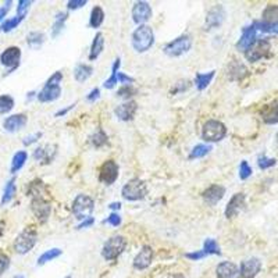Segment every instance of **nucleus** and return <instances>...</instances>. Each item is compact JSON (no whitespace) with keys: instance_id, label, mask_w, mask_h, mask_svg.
<instances>
[{"instance_id":"1","label":"nucleus","mask_w":278,"mask_h":278,"mask_svg":"<svg viewBox=\"0 0 278 278\" xmlns=\"http://www.w3.org/2000/svg\"><path fill=\"white\" fill-rule=\"evenodd\" d=\"M131 45L138 53H145L155 45V32L149 25H139L132 32Z\"/></svg>"},{"instance_id":"2","label":"nucleus","mask_w":278,"mask_h":278,"mask_svg":"<svg viewBox=\"0 0 278 278\" xmlns=\"http://www.w3.org/2000/svg\"><path fill=\"white\" fill-rule=\"evenodd\" d=\"M121 195H123L124 199L128 202L142 201L146 198L147 185L140 178H132L123 186Z\"/></svg>"},{"instance_id":"3","label":"nucleus","mask_w":278,"mask_h":278,"mask_svg":"<svg viewBox=\"0 0 278 278\" xmlns=\"http://www.w3.org/2000/svg\"><path fill=\"white\" fill-rule=\"evenodd\" d=\"M227 135V127L218 120H208L202 128V139L208 143L223 140Z\"/></svg>"},{"instance_id":"4","label":"nucleus","mask_w":278,"mask_h":278,"mask_svg":"<svg viewBox=\"0 0 278 278\" xmlns=\"http://www.w3.org/2000/svg\"><path fill=\"white\" fill-rule=\"evenodd\" d=\"M127 246V238L123 235H113L110 237L102 247V256L104 260L111 262L116 260L118 256L123 253Z\"/></svg>"},{"instance_id":"5","label":"nucleus","mask_w":278,"mask_h":278,"mask_svg":"<svg viewBox=\"0 0 278 278\" xmlns=\"http://www.w3.org/2000/svg\"><path fill=\"white\" fill-rule=\"evenodd\" d=\"M38 241V234L34 227H27L24 231H21L17 235L16 241H14V250L18 255H25L30 250L34 249Z\"/></svg>"},{"instance_id":"6","label":"nucleus","mask_w":278,"mask_h":278,"mask_svg":"<svg viewBox=\"0 0 278 278\" xmlns=\"http://www.w3.org/2000/svg\"><path fill=\"white\" fill-rule=\"evenodd\" d=\"M93 208H95V202L91 196L88 195H84V193H79L77 198L72 202V206H71V210H72V214L74 217L82 221L88 217H91L92 214Z\"/></svg>"},{"instance_id":"7","label":"nucleus","mask_w":278,"mask_h":278,"mask_svg":"<svg viewBox=\"0 0 278 278\" xmlns=\"http://www.w3.org/2000/svg\"><path fill=\"white\" fill-rule=\"evenodd\" d=\"M191 47H192V36L188 35V34H184V35L178 36L174 40L169 42L164 46L163 52L167 56H170V57H179L182 54L188 53L191 50Z\"/></svg>"},{"instance_id":"8","label":"nucleus","mask_w":278,"mask_h":278,"mask_svg":"<svg viewBox=\"0 0 278 278\" xmlns=\"http://www.w3.org/2000/svg\"><path fill=\"white\" fill-rule=\"evenodd\" d=\"M271 43L267 39H259L256 40L252 46L245 50V57L247 62L256 63L262 60L264 57H267L270 54Z\"/></svg>"},{"instance_id":"9","label":"nucleus","mask_w":278,"mask_h":278,"mask_svg":"<svg viewBox=\"0 0 278 278\" xmlns=\"http://www.w3.org/2000/svg\"><path fill=\"white\" fill-rule=\"evenodd\" d=\"M118 175H120V167L117 162L110 159L102 164L101 170H99V181L104 185H113L118 179Z\"/></svg>"},{"instance_id":"10","label":"nucleus","mask_w":278,"mask_h":278,"mask_svg":"<svg viewBox=\"0 0 278 278\" xmlns=\"http://www.w3.org/2000/svg\"><path fill=\"white\" fill-rule=\"evenodd\" d=\"M31 210L39 223L43 224L52 214V203L46 201L45 198H36V199H32Z\"/></svg>"},{"instance_id":"11","label":"nucleus","mask_w":278,"mask_h":278,"mask_svg":"<svg viewBox=\"0 0 278 278\" xmlns=\"http://www.w3.org/2000/svg\"><path fill=\"white\" fill-rule=\"evenodd\" d=\"M225 20V10L221 4H216L210 8L206 14V20H205V30L206 31H211L218 28L221 24L224 23Z\"/></svg>"},{"instance_id":"12","label":"nucleus","mask_w":278,"mask_h":278,"mask_svg":"<svg viewBox=\"0 0 278 278\" xmlns=\"http://www.w3.org/2000/svg\"><path fill=\"white\" fill-rule=\"evenodd\" d=\"M21 60V49L17 46L7 47L3 53L0 54V63L1 66L7 67V74H10L13 70H16L20 66Z\"/></svg>"},{"instance_id":"13","label":"nucleus","mask_w":278,"mask_h":278,"mask_svg":"<svg viewBox=\"0 0 278 278\" xmlns=\"http://www.w3.org/2000/svg\"><path fill=\"white\" fill-rule=\"evenodd\" d=\"M153 11L147 1H137L132 7V20L138 25H146V23L152 18Z\"/></svg>"},{"instance_id":"14","label":"nucleus","mask_w":278,"mask_h":278,"mask_svg":"<svg viewBox=\"0 0 278 278\" xmlns=\"http://www.w3.org/2000/svg\"><path fill=\"white\" fill-rule=\"evenodd\" d=\"M245 206H246V196H245V193H235L231 199H230V202L227 203V208H225L224 211L225 217L227 218L237 217L245 208Z\"/></svg>"},{"instance_id":"15","label":"nucleus","mask_w":278,"mask_h":278,"mask_svg":"<svg viewBox=\"0 0 278 278\" xmlns=\"http://www.w3.org/2000/svg\"><path fill=\"white\" fill-rule=\"evenodd\" d=\"M153 257H155V252H153L152 246L145 245V246L140 247L138 255L135 256V259H134V267H135L137 270H145V269H147V267L152 264Z\"/></svg>"},{"instance_id":"16","label":"nucleus","mask_w":278,"mask_h":278,"mask_svg":"<svg viewBox=\"0 0 278 278\" xmlns=\"http://www.w3.org/2000/svg\"><path fill=\"white\" fill-rule=\"evenodd\" d=\"M224 186L218 185V184H213V185H210L202 192V198H203V201L206 202L208 205H210V206H216L217 203L224 198Z\"/></svg>"},{"instance_id":"17","label":"nucleus","mask_w":278,"mask_h":278,"mask_svg":"<svg viewBox=\"0 0 278 278\" xmlns=\"http://www.w3.org/2000/svg\"><path fill=\"white\" fill-rule=\"evenodd\" d=\"M138 111V103L134 101H127L123 104L114 108V114L121 121H131Z\"/></svg>"},{"instance_id":"18","label":"nucleus","mask_w":278,"mask_h":278,"mask_svg":"<svg viewBox=\"0 0 278 278\" xmlns=\"http://www.w3.org/2000/svg\"><path fill=\"white\" fill-rule=\"evenodd\" d=\"M260 270H262V262L256 257H252L241 263L240 274L242 278H255Z\"/></svg>"},{"instance_id":"19","label":"nucleus","mask_w":278,"mask_h":278,"mask_svg":"<svg viewBox=\"0 0 278 278\" xmlns=\"http://www.w3.org/2000/svg\"><path fill=\"white\" fill-rule=\"evenodd\" d=\"M256 32H257V30H256L255 23L252 24V25H249V27H246V28H243L242 35H241L240 40H238V43H237L238 50H241V52H245L246 49H249V47L255 43Z\"/></svg>"},{"instance_id":"20","label":"nucleus","mask_w":278,"mask_h":278,"mask_svg":"<svg viewBox=\"0 0 278 278\" xmlns=\"http://www.w3.org/2000/svg\"><path fill=\"white\" fill-rule=\"evenodd\" d=\"M60 95H62V86L45 84L42 91L36 95V98L40 103H50V102L57 101Z\"/></svg>"},{"instance_id":"21","label":"nucleus","mask_w":278,"mask_h":278,"mask_svg":"<svg viewBox=\"0 0 278 278\" xmlns=\"http://www.w3.org/2000/svg\"><path fill=\"white\" fill-rule=\"evenodd\" d=\"M27 121H28V117L23 114V113L13 114V116L7 117L3 121V128L7 132H17L27 125Z\"/></svg>"},{"instance_id":"22","label":"nucleus","mask_w":278,"mask_h":278,"mask_svg":"<svg viewBox=\"0 0 278 278\" xmlns=\"http://www.w3.org/2000/svg\"><path fill=\"white\" fill-rule=\"evenodd\" d=\"M217 278H240V269L235 263L221 262L216 269Z\"/></svg>"},{"instance_id":"23","label":"nucleus","mask_w":278,"mask_h":278,"mask_svg":"<svg viewBox=\"0 0 278 278\" xmlns=\"http://www.w3.org/2000/svg\"><path fill=\"white\" fill-rule=\"evenodd\" d=\"M56 146L54 145H43V146H39L35 149L34 152V159L38 160V162L43 163H52V160L56 156Z\"/></svg>"},{"instance_id":"24","label":"nucleus","mask_w":278,"mask_h":278,"mask_svg":"<svg viewBox=\"0 0 278 278\" xmlns=\"http://www.w3.org/2000/svg\"><path fill=\"white\" fill-rule=\"evenodd\" d=\"M260 116H262L263 121L266 124H277L278 123V102H273L270 104H266L264 107H263L262 113H260Z\"/></svg>"},{"instance_id":"25","label":"nucleus","mask_w":278,"mask_h":278,"mask_svg":"<svg viewBox=\"0 0 278 278\" xmlns=\"http://www.w3.org/2000/svg\"><path fill=\"white\" fill-rule=\"evenodd\" d=\"M104 49V35L102 32H98L93 38L92 43H91V50H89V60L95 62L103 52Z\"/></svg>"},{"instance_id":"26","label":"nucleus","mask_w":278,"mask_h":278,"mask_svg":"<svg viewBox=\"0 0 278 278\" xmlns=\"http://www.w3.org/2000/svg\"><path fill=\"white\" fill-rule=\"evenodd\" d=\"M92 74L93 67L89 66V64H85V63H79V64L75 66V69H74V78H75V81L79 82V84L88 81L89 78L92 77Z\"/></svg>"},{"instance_id":"27","label":"nucleus","mask_w":278,"mask_h":278,"mask_svg":"<svg viewBox=\"0 0 278 278\" xmlns=\"http://www.w3.org/2000/svg\"><path fill=\"white\" fill-rule=\"evenodd\" d=\"M214 75H216L214 70L208 71V72H196V75H195V86H196V89L198 91H205L210 85V82L213 81Z\"/></svg>"},{"instance_id":"28","label":"nucleus","mask_w":278,"mask_h":278,"mask_svg":"<svg viewBox=\"0 0 278 278\" xmlns=\"http://www.w3.org/2000/svg\"><path fill=\"white\" fill-rule=\"evenodd\" d=\"M67 18H69V13H57L56 17H54V23L52 25V38H57L62 31L64 30V25H66V21H67Z\"/></svg>"},{"instance_id":"29","label":"nucleus","mask_w":278,"mask_h":278,"mask_svg":"<svg viewBox=\"0 0 278 278\" xmlns=\"http://www.w3.org/2000/svg\"><path fill=\"white\" fill-rule=\"evenodd\" d=\"M246 67H245L242 63L234 60V63H231V66H230V70H228V77L231 78L232 81H235V79H242V78L246 75Z\"/></svg>"},{"instance_id":"30","label":"nucleus","mask_w":278,"mask_h":278,"mask_svg":"<svg viewBox=\"0 0 278 278\" xmlns=\"http://www.w3.org/2000/svg\"><path fill=\"white\" fill-rule=\"evenodd\" d=\"M104 21V11L101 6H95L91 11V17H89V27L91 28H99Z\"/></svg>"},{"instance_id":"31","label":"nucleus","mask_w":278,"mask_h":278,"mask_svg":"<svg viewBox=\"0 0 278 278\" xmlns=\"http://www.w3.org/2000/svg\"><path fill=\"white\" fill-rule=\"evenodd\" d=\"M27 159H28V153L25 150H18L16 155L13 156V160H11V167H10L11 174H16L17 171L21 170Z\"/></svg>"},{"instance_id":"32","label":"nucleus","mask_w":278,"mask_h":278,"mask_svg":"<svg viewBox=\"0 0 278 278\" xmlns=\"http://www.w3.org/2000/svg\"><path fill=\"white\" fill-rule=\"evenodd\" d=\"M17 186H16V178H11L8 179L7 184L4 186V191H3V196H1V205H7L10 202L13 201L14 195H16Z\"/></svg>"},{"instance_id":"33","label":"nucleus","mask_w":278,"mask_h":278,"mask_svg":"<svg viewBox=\"0 0 278 278\" xmlns=\"http://www.w3.org/2000/svg\"><path fill=\"white\" fill-rule=\"evenodd\" d=\"M45 34L39 31H32L27 35V43L32 49H39L45 43Z\"/></svg>"},{"instance_id":"34","label":"nucleus","mask_w":278,"mask_h":278,"mask_svg":"<svg viewBox=\"0 0 278 278\" xmlns=\"http://www.w3.org/2000/svg\"><path fill=\"white\" fill-rule=\"evenodd\" d=\"M91 143H92V146L96 147V149H101V147L106 146L108 143L107 134L103 131L102 128H98L96 132L91 137Z\"/></svg>"},{"instance_id":"35","label":"nucleus","mask_w":278,"mask_h":278,"mask_svg":"<svg viewBox=\"0 0 278 278\" xmlns=\"http://www.w3.org/2000/svg\"><path fill=\"white\" fill-rule=\"evenodd\" d=\"M62 255V249H59V247H52V249H49L45 253H42V255L39 256L38 266H43V264H46V263L52 262V260L57 259V257H60Z\"/></svg>"},{"instance_id":"36","label":"nucleus","mask_w":278,"mask_h":278,"mask_svg":"<svg viewBox=\"0 0 278 278\" xmlns=\"http://www.w3.org/2000/svg\"><path fill=\"white\" fill-rule=\"evenodd\" d=\"M263 23L277 24L278 23V6L277 4H270L264 8L263 11Z\"/></svg>"},{"instance_id":"37","label":"nucleus","mask_w":278,"mask_h":278,"mask_svg":"<svg viewBox=\"0 0 278 278\" xmlns=\"http://www.w3.org/2000/svg\"><path fill=\"white\" fill-rule=\"evenodd\" d=\"M120 66H121V60L120 59H117L114 64H113V67H111V75L108 79L104 81V88L106 89H113L114 86L118 84V81H117V75H118V72H120Z\"/></svg>"},{"instance_id":"38","label":"nucleus","mask_w":278,"mask_h":278,"mask_svg":"<svg viewBox=\"0 0 278 278\" xmlns=\"http://www.w3.org/2000/svg\"><path fill=\"white\" fill-rule=\"evenodd\" d=\"M45 191V185L40 179H35L30 184L28 188V196H31L32 199H36V198H43L42 193Z\"/></svg>"},{"instance_id":"39","label":"nucleus","mask_w":278,"mask_h":278,"mask_svg":"<svg viewBox=\"0 0 278 278\" xmlns=\"http://www.w3.org/2000/svg\"><path fill=\"white\" fill-rule=\"evenodd\" d=\"M211 150V146L210 145H205V143H199L196 146L192 147L191 153H189V159L191 160H195V159H202L206 155H208V152Z\"/></svg>"},{"instance_id":"40","label":"nucleus","mask_w":278,"mask_h":278,"mask_svg":"<svg viewBox=\"0 0 278 278\" xmlns=\"http://www.w3.org/2000/svg\"><path fill=\"white\" fill-rule=\"evenodd\" d=\"M203 252L206 255H220L221 250H220V245L217 243L216 240L213 238H208L203 243Z\"/></svg>"},{"instance_id":"41","label":"nucleus","mask_w":278,"mask_h":278,"mask_svg":"<svg viewBox=\"0 0 278 278\" xmlns=\"http://www.w3.org/2000/svg\"><path fill=\"white\" fill-rule=\"evenodd\" d=\"M24 17H11V18H8V20H6L4 23L1 24V27H0V31L1 32H10L13 31L14 28H17L20 24L23 23Z\"/></svg>"},{"instance_id":"42","label":"nucleus","mask_w":278,"mask_h":278,"mask_svg":"<svg viewBox=\"0 0 278 278\" xmlns=\"http://www.w3.org/2000/svg\"><path fill=\"white\" fill-rule=\"evenodd\" d=\"M14 107V99L10 95H1L0 96V114H6L11 111Z\"/></svg>"},{"instance_id":"43","label":"nucleus","mask_w":278,"mask_h":278,"mask_svg":"<svg viewBox=\"0 0 278 278\" xmlns=\"http://www.w3.org/2000/svg\"><path fill=\"white\" fill-rule=\"evenodd\" d=\"M256 30L262 32H269V34H278V23L277 24H269L263 23V21H256Z\"/></svg>"},{"instance_id":"44","label":"nucleus","mask_w":278,"mask_h":278,"mask_svg":"<svg viewBox=\"0 0 278 278\" xmlns=\"http://www.w3.org/2000/svg\"><path fill=\"white\" fill-rule=\"evenodd\" d=\"M32 1L31 0H20L18 1V6H17V16L18 17H24L27 16V13H28V10L31 7Z\"/></svg>"},{"instance_id":"45","label":"nucleus","mask_w":278,"mask_h":278,"mask_svg":"<svg viewBox=\"0 0 278 278\" xmlns=\"http://www.w3.org/2000/svg\"><path fill=\"white\" fill-rule=\"evenodd\" d=\"M135 93H137V89H135L132 85H123L120 89H118L117 96H120V98H127V99L130 101V98L134 96Z\"/></svg>"},{"instance_id":"46","label":"nucleus","mask_w":278,"mask_h":278,"mask_svg":"<svg viewBox=\"0 0 278 278\" xmlns=\"http://www.w3.org/2000/svg\"><path fill=\"white\" fill-rule=\"evenodd\" d=\"M252 175V167L249 166V163L246 160L241 162L240 166V178L241 179H247Z\"/></svg>"},{"instance_id":"47","label":"nucleus","mask_w":278,"mask_h":278,"mask_svg":"<svg viewBox=\"0 0 278 278\" xmlns=\"http://www.w3.org/2000/svg\"><path fill=\"white\" fill-rule=\"evenodd\" d=\"M189 81L188 79H182V81H178L177 84H175V86L173 88V91H171V93L173 95H177V93H181V92H185L186 89L189 88Z\"/></svg>"},{"instance_id":"48","label":"nucleus","mask_w":278,"mask_h":278,"mask_svg":"<svg viewBox=\"0 0 278 278\" xmlns=\"http://www.w3.org/2000/svg\"><path fill=\"white\" fill-rule=\"evenodd\" d=\"M257 164H259V167H260L262 170H266V169L273 167V166L276 164V159H269V157H266V156H260Z\"/></svg>"},{"instance_id":"49","label":"nucleus","mask_w":278,"mask_h":278,"mask_svg":"<svg viewBox=\"0 0 278 278\" xmlns=\"http://www.w3.org/2000/svg\"><path fill=\"white\" fill-rule=\"evenodd\" d=\"M10 266V257L4 252H0V276L7 270Z\"/></svg>"},{"instance_id":"50","label":"nucleus","mask_w":278,"mask_h":278,"mask_svg":"<svg viewBox=\"0 0 278 278\" xmlns=\"http://www.w3.org/2000/svg\"><path fill=\"white\" fill-rule=\"evenodd\" d=\"M62 81H63V72L62 71H56L53 75L47 79L46 84H49V85H60Z\"/></svg>"},{"instance_id":"51","label":"nucleus","mask_w":278,"mask_h":278,"mask_svg":"<svg viewBox=\"0 0 278 278\" xmlns=\"http://www.w3.org/2000/svg\"><path fill=\"white\" fill-rule=\"evenodd\" d=\"M104 223L113 225V227H118V225L121 224V217H120L118 213H111V214L106 218V221H104Z\"/></svg>"},{"instance_id":"52","label":"nucleus","mask_w":278,"mask_h":278,"mask_svg":"<svg viewBox=\"0 0 278 278\" xmlns=\"http://www.w3.org/2000/svg\"><path fill=\"white\" fill-rule=\"evenodd\" d=\"M117 81H118V84H123V85H132V82H135L134 78L130 77V75H125L124 72H118Z\"/></svg>"},{"instance_id":"53","label":"nucleus","mask_w":278,"mask_h":278,"mask_svg":"<svg viewBox=\"0 0 278 278\" xmlns=\"http://www.w3.org/2000/svg\"><path fill=\"white\" fill-rule=\"evenodd\" d=\"M40 138H42V132H36V134H34V135H28V137H25L23 142L25 146H30V145H32V143L38 142Z\"/></svg>"},{"instance_id":"54","label":"nucleus","mask_w":278,"mask_h":278,"mask_svg":"<svg viewBox=\"0 0 278 278\" xmlns=\"http://www.w3.org/2000/svg\"><path fill=\"white\" fill-rule=\"evenodd\" d=\"M86 3H88L86 0H70L67 3V8L69 10H78V8L84 7Z\"/></svg>"},{"instance_id":"55","label":"nucleus","mask_w":278,"mask_h":278,"mask_svg":"<svg viewBox=\"0 0 278 278\" xmlns=\"http://www.w3.org/2000/svg\"><path fill=\"white\" fill-rule=\"evenodd\" d=\"M206 256V253L203 252V250H196V252H192V253H186L185 257L186 259H191L193 262H196V260H201Z\"/></svg>"},{"instance_id":"56","label":"nucleus","mask_w":278,"mask_h":278,"mask_svg":"<svg viewBox=\"0 0 278 278\" xmlns=\"http://www.w3.org/2000/svg\"><path fill=\"white\" fill-rule=\"evenodd\" d=\"M101 98V91H99V88H93L91 92L88 93V96H86V101L88 102H96L98 99Z\"/></svg>"},{"instance_id":"57","label":"nucleus","mask_w":278,"mask_h":278,"mask_svg":"<svg viewBox=\"0 0 278 278\" xmlns=\"http://www.w3.org/2000/svg\"><path fill=\"white\" fill-rule=\"evenodd\" d=\"M93 224H95V218H93V217H88V218L82 220V221L77 225V230H84V228H88V227H91V225Z\"/></svg>"},{"instance_id":"58","label":"nucleus","mask_w":278,"mask_h":278,"mask_svg":"<svg viewBox=\"0 0 278 278\" xmlns=\"http://www.w3.org/2000/svg\"><path fill=\"white\" fill-rule=\"evenodd\" d=\"M75 107V103L74 104H70V106H67V107H64V108H60L56 114H54V117H64L67 113H69L70 110H72V108Z\"/></svg>"},{"instance_id":"59","label":"nucleus","mask_w":278,"mask_h":278,"mask_svg":"<svg viewBox=\"0 0 278 278\" xmlns=\"http://www.w3.org/2000/svg\"><path fill=\"white\" fill-rule=\"evenodd\" d=\"M10 4H11V1H7L4 7H0V21H1V20H3V18L6 17V14H7L8 7H10Z\"/></svg>"},{"instance_id":"60","label":"nucleus","mask_w":278,"mask_h":278,"mask_svg":"<svg viewBox=\"0 0 278 278\" xmlns=\"http://www.w3.org/2000/svg\"><path fill=\"white\" fill-rule=\"evenodd\" d=\"M108 208L110 210H120L121 208V203L120 202H113V203L108 205Z\"/></svg>"},{"instance_id":"61","label":"nucleus","mask_w":278,"mask_h":278,"mask_svg":"<svg viewBox=\"0 0 278 278\" xmlns=\"http://www.w3.org/2000/svg\"><path fill=\"white\" fill-rule=\"evenodd\" d=\"M3 232H4V221H0V237L3 235Z\"/></svg>"},{"instance_id":"62","label":"nucleus","mask_w":278,"mask_h":278,"mask_svg":"<svg viewBox=\"0 0 278 278\" xmlns=\"http://www.w3.org/2000/svg\"><path fill=\"white\" fill-rule=\"evenodd\" d=\"M13 278H24V276H14Z\"/></svg>"},{"instance_id":"63","label":"nucleus","mask_w":278,"mask_h":278,"mask_svg":"<svg viewBox=\"0 0 278 278\" xmlns=\"http://www.w3.org/2000/svg\"><path fill=\"white\" fill-rule=\"evenodd\" d=\"M66 278H71V277H70V276H69V277H66Z\"/></svg>"},{"instance_id":"64","label":"nucleus","mask_w":278,"mask_h":278,"mask_svg":"<svg viewBox=\"0 0 278 278\" xmlns=\"http://www.w3.org/2000/svg\"><path fill=\"white\" fill-rule=\"evenodd\" d=\"M277 140H278V134H277Z\"/></svg>"}]
</instances>
